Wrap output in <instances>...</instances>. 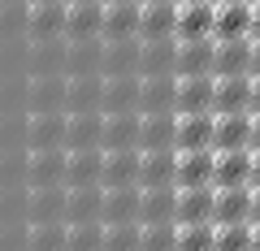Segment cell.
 Masks as SVG:
<instances>
[{
    "instance_id": "cell-1",
    "label": "cell",
    "mask_w": 260,
    "mask_h": 251,
    "mask_svg": "<svg viewBox=\"0 0 260 251\" xmlns=\"http://www.w3.org/2000/svg\"><path fill=\"white\" fill-rule=\"evenodd\" d=\"M70 74H30L26 78V113H70Z\"/></svg>"
},
{
    "instance_id": "cell-2",
    "label": "cell",
    "mask_w": 260,
    "mask_h": 251,
    "mask_svg": "<svg viewBox=\"0 0 260 251\" xmlns=\"http://www.w3.org/2000/svg\"><path fill=\"white\" fill-rule=\"evenodd\" d=\"M65 169H70L65 148H26V186H65Z\"/></svg>"
},
{
    "instance_id": "cell-3",
    "label": "cell",
    "mask_w": 260,
    "mask_h": 251,
    "mask_svg": "<svg viewBox=\"0 0 260 251\" xmlns=\"http://www.w3.org/2000/svg\"><path fill=\"white\" fill-rule=\"evenodd\" d=\"M30 204H26V225L44 221H65V204H70V186H26Z\"/></svg>"
},
{
    "instance_id": "cell-4",
    "label": "cell",
    "mask_w": 260,
    "mask_h": 251,
    "mask_svg": "<svg viewBox=\"0 0 260 251\" xmlns=\"http://www.w3.org/2000/svg\"><path fill=\"white\" fill-rule=\"evenodd\" d=\"M65 126L70 113H26V148H65Z\"/></svg>"
},
{
    "instance_id": "cell-5",
    "label": "cell",
    "mask_w": 260,
    "mask_h": 251,
    "mask_svg": "<svg viewBox=\"0 0 260 251\" xmlns=\"http://www.w3.org/2000/svg\"><path fill=\"white\" fill-rule=\"evenodd\" d=\"M217 212V186H178V225H204Z\"/></svg>"
},
{
    "instance_id": "cell-6",
    "label": "cell",
    "mask_w": 260,
    "mask_h": 251,
    "mask_svg": "<svg viewBox=\"0 0 260 251\" xmlns=\"http://www.w3.org/2000/svg\"><path fill=\"white\" fill-rule=\"evenodd\" d=\"M139 148L143 152L178 148V113H143L139 117Z\"/></svg>"
},
{
    "instance_id": "cell-7",
    "label": "cell",
    "mask_w": 260,
    "mask_h": 251,
    "mask_svg": "<svg viewBox=\"0 0 260 251\" xmlns=\"http://www.w3.org/2000/svg\"><path fill=\"white\" fill-rule=\"evenodd\" d=\"M178 74V39H143L139 48V78Z\"/></svg>"
},
{
    "instance_id": "cell-8",
    "label": "cell",
    "mask_w": 260,
    "mask_h": 251,
    "mask_svg": "<svg viewBox=\"0 0 260 251\" xmlns=\"http://www.w3.org/2000/svg\"><path fill=\"white\" fill-rule=\"evenodd\" d=\"M65 18H70V5H65V0L30 5V13H26V35H30V39H65Z\"/></svg>"
},
{
    "instance_id": "cell-9",
    "label": "cell",
    "mask_w": 260,
    "mask_h": 251,
    "mask_svg": "<svg viewBox=\"0 0 260 251\" xmlns=\"http://www.w3.org/2000/svg\"><path fill=\"white\" fill-rule=\"evenodd\" d=\"M213 56H217V39H178V78L213 74Z\"/></svg>"
},
{
    "instance_id": "cell-10",
    "label": "cell",
    "mask_w": 260,
    "mask_h": 251,
    "mask_svg": "<svg viewBox=\"0 0 260 251\" xmlns=\"http://www.w3.org/2000/svg\"><path fill=\"white\" fill-rule=\"evenodd\" d=\"M139 208H143V186H113V191H104V225L139 221Z\"/></svg>"
},
{
    "instance_id": "cell-11",
    "label": "cell",
    "mask_w": 260,
    "mask_h": 251,
    "mask_svg": "<svg viewBox=\"0 0 260 251\" xmlns=\"http://www.w3.org/2000/svg\"><path fill=\"white\" fill-rule=\"evenodd\" d=\"M251 160H256V152H251V148H239V152H217L213 186H217V191H230V186H247V182H251Z\"/></svg>"
},
{
    "instance_id": "cell-12",
    "label": "cell",
    "mask_w": 260,
    "mask_h": 251,
    "mask_svg": "<svg viewBox=\"0 0 260 251\" xmlns=\"http://www.w3.org/2000/svg\"><path fill=\"white\" fill-rule=\"evenodd\" d=\"M217 113H178V152H200L213 148Z\"/></svg>"
},
{
    "instance_id": "cell-13",
    "label": "cell",
    "mask_w": 260,
    "mask_h": 251,
    "mask_svg": "<svg viewBox=\"0 0 260 251\" xmlns=\"http://www.w3.org/2000/svg\"><path fill=\"white\" fill-rule=\"evenodd\" d=\"M251 148V113H217L213 152H239Z\"/></svg>"
},
{
    "instance_id": "cell-14",
    "label": "cell",
    "mask_w": 260,
    "mask_h": 251,
    "mask_svg": "<svg viewBox=\"0 0 260 251\" xmlns=\"http://www.w3.org/2000/svg\"><path fill=\"white\" fill-rule=\"evenodd\" d=\"M87 221H104V186H70L65 225H87Z\"/></svg>"
},
{
    "instance_id": "cell-15",
    "label": "cell",
    "mask_w": 260,
    "mask_h": 251,
    "mask_svg": "<svg viewBox=\"0 0 260 251\" xmlns=\"http://www.w3.org/2000/svg\"><path fill=\"white\" fill-rule=\"evenodd\" d=\"M213 74H217V78H239V74H251V39H217Z\"/></svg>"
},
{
    "instance_id": "cell-16",
    "label": "cell",
    "mask_w": 260,
    "mask_h": 251,
    "mask_svg": "<svg viewBox=\"0 0 260 251\" xmlns=\"http://www.w3.org/2000/svg\"><path fill=\"white\" fill-rule=\"evenodd\" d=\"M139 113H178V74L143 78L139 83Z\"/></svg>"
},
{
    "instance_id": "cell-17",
    "label": "cell",
    "mask_w": 260,
    "mask_h": 251,
    "mask_svg": "<svg viewBox=\"0 0 260 251\" xmlns=\"http://www.w3.org/2000/svg\"><path fill=\"white\" fill-rule=\"evenodd\" d=\"M65 74H70V78L104 74V39H70V52H65Z\"/></svg>"
},
{
    "instance_id": "cell-18",
    "label": "cell",
    "mask_w": 260,
    "mask_h": 251,
    "mask_svg": "<svg viewBox=\"0 0 260 251\" xmlns=\"http://www.w3.org/2000/svg\"><path fill=\"white\" fill-rule=\"evenodd\" d=\"M139 48L143 39H104V78L139 74Z\"/></svg>"
},
{
    "instance_id": "cell-19",
    "label": "cell",
    "mask_w": 260,
    "mask_h": 251,
    "mask_svg": "<svg viewBox=\"0 0 260 251\" xmlns=\"http://www.w3.org/2000/svg\"><path fill=\"white\" fill-rule=\"evenodd\" d=\"M65 39H104V5H100V0L70 5V18H65Z\"/></svg>"
},
{
    "instance_id": "cell-20",
    "label": "cell",
    "mask_w": 260,
    "mask_h": 251,
    "mask_svg": "<svg viewBox=\"0 0 260 251\" xmlns=\"http://www.w3.org/2000/svg\"><path fill=\"white\" fill-rule=\"evenodd\" d=\"M65 148H104V113H70L65 126Z\"/></svg>"
},
{
    "instance_id": "cell-21",
    "label": "cell",
    "mask_w": 260,
    "mask_h": 251,
    "mask_svg": "<svg viewBox=\"0 0 260 251\" xmlns=\"http://www.w3.org/2000/svg\"><path fill=\"white\" fill-rule=\"evenodd\" d=\"M100 182H104V152H100V148H78V152H70L65 186H100Z\"/></svg>"
},
{
    "instance_id": "cell-22",
    "label": "cell",
    "mask_w": 260,
    "mask_h": 251,
    "mask_svg": "<svg viewBox=\"0 0 260 251\" xmlns=\"http://www.w3.org/2000/svg\"><path fill=\"white\" fill-rule=\"evenodd\" d=\"M70 113H104V74H83L70 78V95H65Z\"/></svg>"
},
{
    "instance_id": "cell-23",
    "label": "cell",
    "mask_w": 260,
    "mask_h": 251,
    "mask_svg": "<svg viewBox=\"0 0 260 251\" xmlns=\"http://www.w3.org/2000/svg\"><path fill=\"white\" fill-rule=\"evenodd\" d=\"M65 52H70V39H35L26 48V69L30 74H65Z\"/></svg>"
},
{
    "instance_id": "cell-24",
    "label": "cell",
    "mask_w": 260,
    "mask_h": 251,
    "mask_svg": "<svg viewBox=\"0 0 260 251\" xmlns=\"http://www.w3.org/2000/svg\"><path fill=\"white\" fill-rule=\"evenodd\" d=\"M139 165H143V152H135V148L104 152V191H113V186H139Z\"/></svg>"
},
{
    "instance_id": "cell-25",
    "label": "cell",
    "mask_w": 260,
    "mask_h": 251,
    "mask_svg": "<svg viewBox=\"0 0 260 251\" xmlns=\"http://www.w3.org/2000/svg\"><path fill=\"white\" fill-rule=\"evenodd\" d=\"M139 186L152 191V186H178V152H143L139 165Z\"/></svg>"
},
{
    "instance_id": "cell-26",
    "label": "cell",
    "mask_w": 260,
    "mask_h": 251,
    "mask_svg": "<svg viewBox=\"0 0 260 251\" xmlns=\"http://www.w3.org/2000/svg\"><path fill=\"white\" fill-rule=\"evenodd\" d=\"M139 117L143 113H104V152L139 148Z\"/></svg>"
},
{
    "instance_id": "cell-27",
    "label": "cell",
    "mask_w": 260,
    "mask_h": 251,
    "mask_svg": "<svg viewBox=\"0 0 260 251\" xmlns=\"http://www.w3.org/2000/svg\"><path fill=\"white\" fill-rule=\"evenodd\" d=\"M213 169H217L213 148L178 152V186H213Z\"/></svg>"
},
{
    "instance_id": "cell-28",
    "label": "cell",
    "mask_w": 260,
    "mask_h": 251,
    "mask_svg": "<svg viewBox=\"0 0 260 251\" xmlns=\"http://www.w3.org/2000/svg\"><path fill=\"white\" fill-rule=\"evenodd\" d=\"M213 113H251V74H239V78H217Z\"/></svg>"
},
{
    "instance_id": "cell-29",
    "label": "cell",
    "mask_w": 260,
    "mask_h": 251,
    "mask_svg": "<svg viewBox=\"0 0 260 251\" xmlns=\"http://www.w3.org/2000/svg\"><path fill=\"white\" fill-rule=\"evenodd\" d=\"M139 221L143 225H169V221H178V186H152V191H143Z\"/></svg>"
},
{
    "instance_id": "cell-30",
    "label": "cell",
    "mask_w": 260,
    "mask_h": 251,
    "mask_svg": "<svg viewBox=\"0 0 260 251\" xmlns=\"http://www.w3.org/2000/svg\"><path fill=\"white\" fill-rule=\"evenodd\" d=\"M251 199H256L251 186L217 191V212H213V221H217V225H243V221H251Z\"/></svg>"
},
{
    "instance_id": "cell-31",
    "label": "cell",
    "mask_w": 260,
    "mask_h": 251,
    "mask_svg": "<svg viewBox=\"0 0 260 251\" xmlns=\"http://www.w3.org/2000/svg\"><path fill=\"white\" fill-rule=\"evenodd\" d=\"M139 0H121V5H104V39H139Z\"/></svg>"
},
{
    "instance_id": "cell-32",
    "label": "cell",
    "mask_w": 260,
    "mask_h": 251,
    "mask_svg": "<svg viewBox=\"0 0 260 251\" xmlns=\"http://www.w3.org/2000/svg\"><path fill=\"white\" fill-rule=\"evenodd\" d=\"M217 5H178V39H213Z\"/></svg>"
},
{
    "instance_id": "cell-33",
    "label": "cell",
    "mask_w": 260,
    "mask_h": 251,
    "mask_svg": "<svg viewBox=\"0 0 260 251\" xmlns=\"http://www.w3.org/2000/svg\"><path fill=\"white\" fill-rule=\"evenodd\" d=\"M213 91H217L213 74L178 78V113H213Z\"/></svg>"
},
{
    "instance_id": "cell-34",
    "label": "cell",
    "mask_w": 260,
    "mask_h": 251,
    "mask_svg": "<svg viewBox=\"0 0 260 251\" xmlns=\"http://www.w3.org/2000/svg\"><path fill=\"white\" fill-rule=\"evenodd\" d=\"M139 74L104 78V113H139Z\"/></svg>"
},
{
    "instance_id": "cell-35",
    "label": "cell",
    "mask_w": 260,
    "mask_h": 251,
    "mask_svg": "<svg viewBox=\"0 0 260 251\" xmlns=\"http://www.w3.org/2000/svg\"><path fill=\"white\" fill-rule=\"evenodd\" d=\"M178 5H143L139 39H178Z\"/></svg>"
},
{
    "instance_id": "cell-36",
    "label": "cell",
    "mask_w": 260,
    "mask_h": 251,
    "mask_svg": "<svg viewBox=\"0 0 260 251\" xmlns=\"http://www.w3.org/2000/svg\"><path fill=\"white\" fill-rule=\"evenodd\" d=\"M213 39H251V5H217Z\"/></svg>"
},
{
    "instance_id": "cell-37",
    "label": "cell",
    "mask_w": 260,
    "mask_h": 251,
    "mask_svg": "<svg viewBox=\"0 0 260 251\" xmlns=\"http://www.w3.org/2000/svg\"><path fill=\"white\" fill-rule=\"evenodd\" d=\"M65 238H70V225L65 221H44L26 230V251H65Z\"/></svg>"
},
{
    "instance_id": "cell-38",
    "label": "cell",
    "mask_w": 260,
    "mask_h": 251,
    "mask_svg": "<svg viewBox=\"0 0 260 251\" xmlns=\"http://www.w3.org/2000/svg\"><path fill=\"white\" fill-rule=\"evenodd\" d=\"M178 251H217V221L178 225Z\"/></svg>"
},
{
    "instance_id": "cell-39",
    "label": "cell",
    "mask_w": 260,
    "mask_h": 251,
    "mask_svg": "<svg viewBox=\"0 0 260 251\" xmlns=\"http://www.w3.org/2000/svg\"><path fill=\"white\" fill-rule=\"evenodd\" d=\"M26 13H30L26 0H22V5H0V44L26 39Z\"/></svg>"
},
{
    "instance_id": "cell-40",
    "label": "cell",
    "mask_w": 260,
    "mask_h": 251,
    "mask_svg": "<svg viewBox=\"0 0 260 251\" xmlns=\"http://www.w3.org/2000/svg\"><path fill=\"white\" fill-rule=\"evenodd\" d=\"M143 247V225H104V251H139Z\"/></svg>"
},
{
    "instance_id": "cell-41",
    "label": "cell",
    "mask_w": 260,
    "mask_h": 251,
    "mask_svg": "<svg viewBox=\"0 0 260 251\" xmlns=\"http://www.w3.org/2000/svg\"><path fill=\"white\" fill-rule=\"evenodd\" d=\"M65 251H104V221H87V225H70Z\"/></svg>"
},
{
    "instance_id": "cell-42",
    "label": "cell",
    "mask_w": 260,
    "mask_h": 251,
    "mask_svg": "<svg viewBox=\"0 0 260 251\" xmlns=\"http://www.w3.org/2000/svg\"><path fill=\"white\" fill-rule=\"evenodd\" d=\"M0 186H26V148H0Z\"/></svg>"
},
{
    "instance_id": "cell-43",
    "label": "cell",
    "mask_w": 260,
    "mask_h": 251,
    "mask_svg": "<svg viewBox=\"0 0 260 251\" xmlns=\"http://www.w3.org/2000/svg\"><path fill=\"white\" fill-rule=\"evenodd\" d=\"M26 204H30L26 186H0V225L26 221Z\"/></svg>"
},
{
    "instance_id": "cell-44",
    "label": "cell",
    "mask_w": 260,
    "mask_h": 251,
    "mask_svg": "<svg viewBox=\"0 0 260 251\" xmlns=\"http://www.w3.org/2000/svg\"><path fill=\"white\" fill-rule=\"evenodd\" d=\"M256 242V225L243 221V225H217V251H251Z\"/></svg>"
},
{
    "instance_id": "cell-45",
    "label": "cell",
    "mask_w": 260,
    "mask_h": 251,
    "mask_svg": "<svg viewBox=\"0 0 260 251\" xmlns=\"http://www.w3.org/2000/svg\"><path fill=\"white\" fill-rule=\"evenodd\" d=\"M139 251H178V221H169V225H143V247Z\"/></svg>"
},
{
    "instance_id": "cell-46",
    "label": "cell",
    "mask_w": 260,
    "mask_h": 251,
    "mask_svg": "<svg viewBox=\"0 0 260 251\" xmlns=\"http://www.w3.org/2000/svg\"><path fill=\"white\" fill-rule=\"evenodd\" d=\"M0 148H26V113H0Z\"/></svg>"
},
{
    "instance_id": "cell-47",
    "label": "cell",
    "mask_w": 260,
    "mask_h": 251,
    "mask_svg": "<svg viewBox=\"0 0 260 251\" xmlns=\"http://www.w3.org/2000/svg\"><path fill=\"white\" fill-rule=\"evenodd\" d=\"M26 221H9L0 225V251H26Z\"/></svg>"
},
{
    "instance_id": "cell-48",
    "label": "cell",
    "mask_w": 260,
    "mask_h": 251,
    "mask_svg": "<svg viewBox=\"0 0 260 251\" xmlns=\"http://www.w3.org/2000/svg\"><path fill=\"white\" fill-rule=\"evenodd\" d=\"M251 78H260V39H251Z\"/></svg>"
},
{
    "instance_id": "cell-49",
    "label": "cell",
    "mask_w": 260,
    "mask_h": 251,
    "mask_svg": "<svg viewBox=\"0 0 260 251\" xmlns=\"http://www.w3.org/2000/svg\"><path fill=\"white\" fill-rule=\"evenodd\" d=\"M251 117H260V78H251Z\"/></svg>"
},
{
    "instance_id": "cell-50",
    "label": "cell",
    "mask_w": 260,
    "mask_h": 251,
    "mask_svg": "<svg viewBox=\"0 0 260 251\" xmlns=\"http://www.w3.org/2000/svg\"><path fill=\"white\" fill-rule=\"evenodd\" d=\"M247 186H251V191H260V152H256V160H251V182Z\"/></svg>"
},
{
    "instance_id": "cell-51",
    "label": "cell",
    "mask_w": 260,
    "mask_h": 251,
    "mask_svg": "<svg viewBox=\"0 0 260 251\" xmlns=\"http://www.w3.org/2000/svg\"><path fill=\"white\" fill-rule=\"evenodd\" d=\"M251 39H260V5H251Z\"/></svg>"
},
{
    "instance_id": "cell-52",
    "label": "cell",
    "mask_w": 260,
    "mask_h": 251,
    "mask_svg": "<svg viewBox=\"0 0 260 251\" xmlns=\"http://www.w3.org/2000/svg\"><path fill=\"white\" fill-rule=\"evenodd\" d=\"M251 152H260V117H251Z\"/></svg>"
},
{
    "instance_id": "cell-53",
    "label": "cell",
    "mask_w": 260,
    "mask_h": 251,
    "mask_svg": "<svg viewBox=\"0 0 260 251\" xmlns=\"http://www.w3.org/2000/svg\"><path fill=\"white\" fill-rule=\"evenodd\" d=\"M251 225H260V191H256V199H251Z\"/></svg>"
},
{
    "instance_id": "cell-54",
    "label": "cell",
    "mask_w": 260,
    "mask_h": 251,
    "mask_svg": "<svg viewBox=\"0 0 260 251\" xmlns=\"http://www.w3.org/2000/svg\"><path fill=\"white\" fill-rule=\"evenodd\" d=\"M213 5H251V0H213Z\"/></svg>"
},
{
    "instance_id": "cell-55",
    "label": "cell",
    "mask_w": 260,
    "mask_h": 251,
    "mask_svg": "<svg viewBox=\"0 0 260 251\" xmlns=\"http://www.w3.org/2000/svg\"><path fill=\"white\" fill-rule=\"evenodd\" d=\"M251 251H260V225H256V242H251Z\"/></svg>"
},
{
    "instance_id": "cell-56",
    "label": "cell",
    "mask_w": 260,
    "mask_h": 251,
    "mask_svg": "<svg viewBox=\"0 0 260 251\" xmlns=\"http://www.w3.org/2000/svg\"><path fill=\"white\" fill-rule=\"evenodd\" d=\"M65 5H87V0H65ZM100 5H104V0H100Z\"/></svg>"
},
{
    "instance_id": "cell-57",
    "label": "cell",
    "mask_w": 260,
    "mask_h": 251,
    "mask_svg": "<svg viewBox=\"0 0 260 251\" xmlns=\"http://www.w3.org/2000/svg\"><path fill=\"white\" fill-rule=\"evenodd\" d=\"M0 5H22V0H0Z\"/></svg>"
},
{
    "instance_id": "cell-58",
    "label": "cell",
    "mask_w": 260,
    "mask_h": 251,
    "mask_svg": "<svg viewBox=\"0 0 260 251\" xmlns=\"http://www.w3.org/2000/svg\"><path fill=\"white\" fill-rule=\"evenodd\" d=\"M26 5H48V0H26Z\"/></svg>"
},
{
    "instance_id": "cell-59",
    "label": "cell",
    "mask_w": 260,
    "mask_h": 251,
    "mask_svg": "<svg viewBox=\"0 0 260 251\" xmlns=\"http://www.w3.org/2000/svg\"><path fill=\"white\" fill-rule=\"evenodd\" d=\"M104 5H121V0H104Z\"/></svg>"
},
{
    "instance_id": "cell-60",
    "label": "cell",
    "mask_w": 260,
    "mask_h": 251,
    "mask_svg": "<svg viewBox=\"0 0 260 251\" xmlns=\"http://www.w3.org/2000/svg\"><path fill=\"white\" fill-rule=\"evenodd\" d=\"M251 5H260V0H251Z\"/></svg>"
}]
</instances>
